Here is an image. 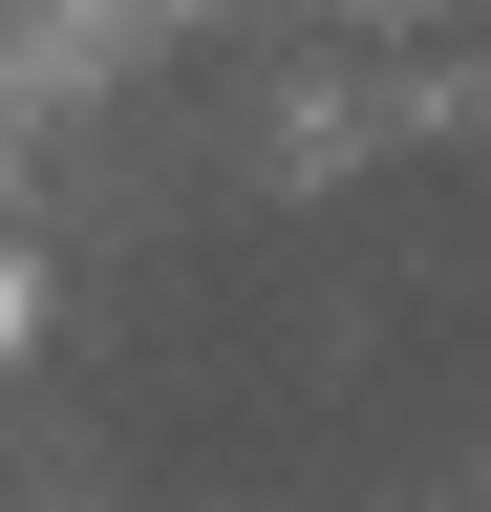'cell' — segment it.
<instances>
[{
	"label": "cell",
	"mask_w": 491,
	"mask_h": 512,
	"mask_svg": "<svg viewBox=\"0 0 491 512\" xmlns=\"http://www.w3.org/2000/svg\"><path fill=\"white\" fill-rule=\"evenodd\" d=\"M22 342H43V256L0 235V363H22Z\"/></svg>",
	"instance_id": "cell-1"
}]
</instances>
